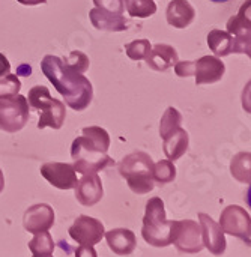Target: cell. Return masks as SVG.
Here are the masks:
<instances>
[{
  "label": "cell",
  "mask_w": 251,
  "mask_h": 257,
  "mask_svg": "<svg viewBox=\"0 0 251 257\" xmlns=\"http://www.w3.org/2000/svg\"><path fill=\"white\" fill-rule=\"evenodd\" d=\"M33 257H53L51 254H33Z\"/></svg>",
  "instance_id": "obj_37"
},
{
  "label": "cell",
  "mask_w": 251,
  "mask_h": 257,
  "mask_svg": "<svg viewBox=\"0 0 251 257\" xmlns=\"http://www.w3.org/2000/svg\"><path fill=\"white\" fill-rule=\"evenodd\" d=\"M151 47L152 45L148 39H136L125 45V53L131 60H145Z\"/></svg>",
  "instance_id": "obj_28"
},
{
  "label": "cell",
  "mask_w": 251,
  "mask_h": 257,
  "mask_svg": "<svg viewBox=\"0 0 251 257\" xmlns=\"http://www.w3.org/2000/svg\"><path fill=\"white\" fill-rule=\"evenodd\" d=\"M211 2H215V3H224V2H229V0H211Z\"/></svg>",
  "instance_id": "obj_38"
},
{
  "label": "cell",
  "mask_w": 251,
  "mask_h": 257,
  "mask_svg": "<svg viewBox=\"0 0 251 257\" xmlns=\"http://www.w3.org/2000/svg\"><path fill=\"white\" fill-rule=\"evenodd\" d=\"M29 102L23 95L0 98V130L5 133H17L24 128L29 120Z\"/></svg>",
  "instance_id": "obj_6"
},
{
  "label": "cell",
  "mask_w": 251,
  "mask_h": 257,
  "mask_svg": "<svg viewBox=\"0 0 251 257\" xmlns=\"http://www.w3.org/2000/svg\"><path fill=\"white\" fill-rule=\"evenodd\" d=\"M54 224V211L47 203H38L30 206L23 217V226L29 233L48 232Z\"/></svg>",
  "instance_id": "obj_13"
},
{
  "label": "cell",
  "mask_w": 251,
  "mask_h": 257,
  "mask_svg": "<svg viewBox=\"0 0 251 257\" xmlns=\"http://www.w3.org/2000/svg\"><path fill=\"white\" fill-rule=\"evenodd\" d=\"M3 187H5V178H3V172H2V169H0V193H2V190H3Z\"/></svg>",
  "instance_id": "obj_36"
},
{
  "label": "cell",
  "mask_w": 251,
  "mask_h": 257,
  "mask_svg": "<svg viewBox=\"0 0 251 257\" xmlns=\"http://www.w3.org/2000/svg\"><path fill=\"white\" fill-rule=\"evenodd\" d=\"M69 236L80 245H90L93 247L95 244L101 242L104 238V224L89 215H80L74 224L69 227Z\"/></svg>",
  "instance_id": "obj_10"
},
{
  "label": "cell",
  "mask_w": 251,
  "mask_h": 257,
  "mask_svg": "<svg viewBox=\"0 0 251 257\" xmlns=\"http://www.w3.org/2000/svg\"><path fill=\"white\" fill-rule=\"evenodd\" d=\"M95 8L114 15H123V0H93Z\"/></svg>",
  "instance_id": "obj_31"
},
{
  "label": "cell",
  "mask_w": 251,
  "mask_h": 257,
  "mask_svg": "<svg viewBox=\"0 0 251 257\" xmlns=\"http://www.w3.org/2000/svg\"><path fill=\"white\" fill-rule=\"evenodd\" d=\"M175 178H176V167L173 166V161L161 160L157 164H154V169H152L154 182L160 185H166L169 182H173Z\"/></svg>",
  "instance_id": "obj_24"
},
{
  "label": "cell",
  "mask_w": 251,
  "mask_h": 257,
  "mask_svg": "<svg viewBox=\"0 0 251 257\" xmlns=\"http://www.w3.org/2000/svg\"><path fill=\"white\" fill-rule=\"evenodd\" d=\"M17 74H20V75H24V77H27V75H30V74H32V68H30L29 65H21Z\"/></svg>",
  "instance_id": "obj_35"
},
{
  "label": "cell",
  "mask_w": 251,
  "mask_h": 257,
  "mask_svg": "<svg viewBox=\"0 0 251 257\" xmlns=\"http://www.w3.org/2000/svg\"><path fill=\"white\" fill-rule=\"evenodd\" d=\"M29 250L32 254H51L54 250V241L48 232L35 233L33 239L29 242Z\"/></svg>",
  "instance_id": "obj_26"
},
{
  "label": "cell",
  "mask_w": 251,
  "mask_h": 257,
  "mask_svg": "<svg viewBox=\"0 0 251 257\" xmlns=\"http://www.w3.org/2000/svg\"><path fill=\"white\" fill-rule=\"evenodd\" d=\"M63 62L69 66V68H72L74 71H77V72H80V74H84L87 69H89V65H90V62H89V57L83 53V51H71L69 53V56L66 57V59H63Z\"/></svg>",
  "instance_id": "obj_30"
},
{
  "label": "cell",
  "mask_w": 251,
  "mask_h": 257,
  "mask_svg": "<svg viewBox=\"0 0 251 257\" xmlns=\"http://www.w3.org/2000/svg\"><path fill=\"white\" fill-rule=\"evenodd\" d=\"M90 23L93 24L95 29L98 30H105V32H123L128 29V23L123 15H114L110 12H105L102 9L93 8L89 12Z\"/></svg>",
  "instance_id": "obj_19"
},
{
  "label": "cell",
  "mask_w": 251,
  "mask_h": 257,
  "mask_svg": "<svg viewBox=\"0 0 251 257\" xmlns=\"http://www.w3.org/2000/svg\"><path fill=\"white\" fill-rule=\"evenodd\" d=\"M27 102L32 108H35L39 113V122H38L39 130H44L47 126H51L53 130L62 128L66 116L65 104L53 98L45 86L32 87L29 90Z\"/></svg>",
  "instance_id": "obj_4"
},
{
  "label": "cell",
  "mask_w": 251,
  "mask_h": 257,
  "mask_svg": "<svg viewBox=\"0 0 251 257\" xmlns=\"http://www.w3.org/2000/svg\"><path fill=\"white\" fill-rule=\"evenodd\" d=\"M41 69L72 110L81 111L89 107L93 98V87L84 74L74 71L62 59L51 54L42 59Z\"/></svg>",
  "instance_id": "obj_1"
},
{
  "label": "cell",
  "mask_w": 251,
  "mask_h": 257,
  "mask_svg": "<svg viewBox=\"0 0 251 257\" xmlns=\"http://www.w3.org/2000/svg\"><path fill=\"white\" fill-rule=\"evenodd\" d=\"M41 175L59 190H71L77 185V172L68 163H45L41 166Z\"/></svg>",
  "instance_id": "obj_11"
},
{
  "label": "cell",
  "mask_w": 251,
  "mask_h": 257,
  "mask_svg": "<svg viewBox=\"0 0 251 257\" xmlns=\"http://www.w3.org/2000/svg\"><path fill=\"white\" fill-rule=\"evenodd\" d=\"M11 72V63L9 60L6 59L5 54L0 53V77H5Z\"/></svg>",
  "instance_id": "obj_33"
},
{
  "label": "cell",
  "mask_w": 251,
  "mask_h": 257,
  "mask_svg": "<svg viewBox=\"0 0 251 257\" xmlns=\"http://www.w3.org/2000/svg\"><path fill=\"white\" fill-rule=\"evenodd\" d=\"M154 161L145 152H133L119 163V173L136 194H146L154 190Z\"/></svg>",
  "instance_id": "obj_2"
},
{
  "label": "cell",
  "mask_w": 251,
  "mask_h": 257,
  "mask_svg": "<svg viewBox=\"0 0 251 257\" xmlns=\"http://www.w3.org/2000/svg\"><path fill=\"white\" fill-rule=\"evenodd\" d=\"M163 143V149L166 157L170 161H176L179 160L188 149V143H190V137L188 133L182 128H178L176 131H173L172 134L166 136Z\"/></svg>",
  "instance_id": "obj_20"
},
{
  "label": "cell",
  "mask_w": 251,
  "mask_h": 257,
  "mask_svg": "<svg viewBox=\"0 0 251 257\" xmlns=\"http://www.w3.org/2000/svg\"><path fill=\"white\" fill-rule=\"evenodd\" d=\"M208 45L217 57H224L233 51V36L229 32L214 29L208 33Z\"/></svg>",
  "instance_id": "obj_21"
},
{
  "label": "cell",
  "mask_w": 251,
  "mask_h": 257,
  "mask_svg": "<svg viewBox=\"0 0 251 257\" xmlns=\"http://www.w3.org/2000/svg\"><path fill=\"white\" fill-rule=\"evenodd\" d=\"M181 123H182V114L175 107H169L164 111L161 122H160V136L164 139L166 136L181 128Z\"/></svg>",
  "instance_id": "obj_25"
},
{
  "label": "cell",
  "mask_w": 251,
  "mask_h": 257,
  "mask_svg": "<svg viewBox=\"0 0 251 257\" xmlns=\"http://www.w3.org/2000/svg\"><path fill=\"white\" fill-rule=\"evenodd\" d=\"M104 196L101 178L96 173L84 175L75 185V197L83 206L96 205Z\"/></svg>",
  "instance_id": "obj_15"
},
{
  "label": "cell",
  "mask_w": 251,
  "mask_h": 257,
  "mask_svg": "<svg viewBox=\"0 0 251 257\" xmlns=\"http://www.w3.org/2000/svg\"><path fill=\"white\" fill-rule=\"evenodd\" d=\"M220 227L224 233L242 239L250 245L251 238V218L248 211L238 205H230L224 208L220 217Z\"/></svg>",
  "instance_id": "obj_8"
},
{
  "label": "cell",
  "mask_w": 251,
  "mask_h": 257,
  "mask_svg": "<svg viewBox=\"0 0 251 257\" xmlns=\"http://www.w3.org/2000/svg\"><path fill=\"white\" fill-rule=\"evenodd\" d=\"M110 250L117 256H128L137 247V239L134 232L130 229H113L104 233Z\"/></svg>",
  "instance_id": "obj_17"
},
{
  "label": "cell",
  "mask_w": 251,
  "mask_h": 257,
  "mask_svg": "<svg viewBox=\"0 0 251 257\" xmlns=\"http://www.w3.org/2000/svg\"><path fill=\"white\" fill-rule=\"evenodd\" d=\"M123 8L134 18H148L157 12L154 0H123Z\"/></svg>",
  "instance_id": "obj_23"
},
{
  "label": "cell",
  "mask_w": 251,
  "mask_h": 257,
  "mask_svg": "<svg viewBox=\"0 0 251 257\" xmlns=\"http://www.w3.org/2000/svg\"><path fill=\"white\" fill-rule=\"evenodd\" d=\"M199 221H200V235H202V242L203 247L209 250L214 256H221L226 251V238L224 232L221 230L220 224L215 223L208 214H199Z\"/></svg>",
  "instance_id": "obj_12"
},
{
  "label": "cell",
  "mask_w": 251,
  "mask_h": 257,
  "mask_svg": "<svg viewBox=\"0 0 251 257\" xmlns=\"http://www.w3.org/2000/svg\"><path fill=\"white\" fill-rule=\"evenodd\" d=\"M71 157H72V167L75 172L81 175H92L98 173L114 164L113 158L107 155V152L99 151L89 139L84 136L77 137L71 146Z\"/></svg>",
  "instance_id": "obj_5"
},
{
  "label": "cell",
  "mask_w": 251,
  "mask_h": 257,
  "mask_svg": "<svg viewBox=\"0 0 251 257\" xmlns=\"http://www.w3.org/2000/svg\"><path fill=\"white\" fill-rule=\"evenodd\" d=\"M145 60L148 66H151L155 71H167L178 62V51L172 45L157 44L151 47Z\"/></svg>",
  "instance_id": "obj_18"
},
{
  "label": "cell",
  "mask_w": 251,
  "mask_h": 257,
  "mask_svg": "<svg viewBox=\"0 0 251 257\" xmlns=\"http://www.w3.org/2000/svg\"><path fill=\"white\" fill-rule=\"evenodd\" d=\"M17 2L21 3V5H26V6H35V5L47 3V0H17Z\"/></svg>",
  "instance_id": "obj_34"
},
{
  "label": "cell",
  "mask_w": 251,
  "mask_h": 257,
  "mask_svg": "<svg viewBox=\"0 0 251 257\" xmlns=\"http://www.w3.org/2000/svg\"><path fill=\"white\" fill-rule=\"evenodd\" d=\"M166 18L170 26L176 29H185L194 21L196 11L188 0H172L167 6Z\"/></svg>",
  "instance_id": "obj_16"
},
{
  "label": "cell",
  "mask_w": 251,
  "mask_h": 257,
  "mask_svg": "<svg viewBox=\"0 0 251 257\" xmlns=\"http://www.w3.org/2000/svg\"><path fill=\"white\" fill-rule=\"evenodd\" d=\"M21 90V81L17 74H8L5 77H0V98L12 96L20 93Z\"/></svg>",
  "instance_id": "obj_29"
},
{
  "label": "cell",
  "mask_w": 251,
  "mask_h": 257,
  "mask_svg": "<svg viewBox=\"0 0 251 257\" xmlns=\"http://www.w3.org/2000/svg\"><path fill=\"white\" fill-rule=\"evenodd\" d=\"M251 155L250 152H241L233 157L232 164H230V172L233 178L242 184H250L251 182Z\"/></svg>",
  "instance_id": "obj_22"
},
{
  "label": "cell",
  "mask_w": 251,
  "mask_h": 257,
  "mask_svg": "<svg viewBox=\"0 0 251 257\" xmlns=\"http://www.w3.org/2000/svg\"><path fill=\"white\" fill-rule=\"evenodd\" d=\"M83 136L89 139L99 151L107 152L110 148V136L101 126H86L83 128Z\"/></svg>",
  "instance_id": "obj_27"
},
{
  "label": "cell",
  "mask_w": 251,
  "mask_h": 257,
  "mask_svg": "<svg viewBox=\"0 0 251 257\" xmlns=\"http://www.w3.org/2000/svg\"><path fill=\"white\" fill-rule=\"evenodd\" d=\"M75 257H98L96 251L90 245H80L75 250Z\"/></svg>",
  "instance_id": "obj_32"
},
{
  "label": "cell",
  "mask_w": 251,
  "mask_h": 257,
  "mask_svg": "<svg viewBox=\"0 0 251 257\" xmlns=\"http://www.w3.org/2000/svg\"><path fill=\"white\" fill-rule=\"evenodd\" d=\"M227 32L233 36V51L232 53H244V54L250 56V0H247L241 6L239 12L227 21Z\"/></svg>",
  "instance_id": "obj_9"
},
{
  "label": "cell",
  "mask_w": 251,
  "mask_h": 257,
  "mask_svg": "<svg viewBox=\"0 0 251 257\" xmlns=\"http://www.w3.org/2000/svg\"><path fill=\"white\" fill-rule=\"evenodd\" d=\"M226 66L221 59L215 56H203L194 60L196 84H212L223 78Z\"/></svg>",
  "instance_id": "obj_14"
},
{
  "label": "cell",
  "mask_w": 251,
  "mask_h": 257,
  "mask_svg": "<svg viewBox=\"0 0 251 257\" xmlns=\"http://www.w3.org/2000/svg\"><path fill=\"white\" fill-rule=\"evenodd\" d=\"M170 236L172 244L187 254H196L203 250L200 226L193 220H179L170 221Z\"/></svg>",
  "instance_id": "obj_7"
},
{
  "label": "cell",
  "mask_w": 251,
  "mask_h": 257,
  "mask_svg": "<svg viewBox=\"0 0 251 257\" xmlns=\"http://www.w3.org/2000/svg\"><path fill=\"white\" fill-rule=\"evenodd\" d=\"M142 236L152 247L161 248L172 244L170 221H167L164 202L160 197H152L146 203Z\"/></svg>",
  "instance_id": "obj_3"
}]
</instances>
